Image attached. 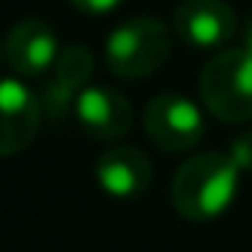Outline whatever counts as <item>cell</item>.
<instances>
[{"instance_id": "3", "label": "cell", "mask_w": 252, "mask_h": 252, "mask_svg": "<svg viewBox=\"0 0 252 252\" xmlns=\"http://www.w3.org/2000/svg\"><path fill=\"white\" fill-rule=\"evenodd\" d=\"M170 56V30L158 18L138 15L112 30L106 41V64L121 79L153 76Z\"/></svg>"}, {"instance_id": "2", "label": "cell", "mask_w": 252, "mask_h": 252, "mask_svg": "<svg viewBox=\"0 0 252 252\" xmlns=\"http://www.w3.org/2000/svg\"><path fill=\"white\" fill-rule=\"evenodd\" d=\"M199 97L205 109L223 124H244L252 118V50L226 47L199 73Z\"/></svg>"}, {"instance_id": "9", "label": "cell", "mask_w": 252, "mask_h": 252, "mask_svg": "<svg viewBox=\"0 0 252 252\" xmlns=\"http://www.w3.org/2000/svg\"><path fill=\"white\" fill-rule=\"evenodd\" d=\"M97 182L115 199H135L153 182V164L150 158L129 144L109 147L100 158H97Z\"/></svg>"}, {"instance_id": "8", "label": "cell", "mask_w": 252, "mask_h": 252, "mask_svg": "<svg viewBox=\"0 0 252 252\" xmlns=\"http://www.w3.org/2000/svg\"><path fill=\"white\" fill-rule=\"evenodd\" d=\"M79 126L97 141H118L132 129V106L118 88L109 85H88L76 103Z\"/></svg>"}, {"instance_id": "5", "label": "cell", "mask_w": 252, "mask_h": 252, "mask_svg": "<svg viewBox=\"0 0 252 252\" xmlns=\"http://www.w3.org/2000/svg\"><path fill=\"white\" fill-rule=\"evenodd\" d=\"M176 35L199 50H217L238 32V15L226 0H182L173 12Z\"/></svg>"}, {"instance_id": "12", "label": "cell", "mask_w": 252, "mask_h": 252, "mask_svg": "<svg viewBox=\"0 0 252 252\" xmlns=\"http://www.w3.org/2000/svg\"><path fill=\"white\" fill-rule=\"evenodd\" d=\"M73 9L79 12H88V15H103V12H112L121 0H67Z\"/></svg>"}, {"instance_id": "6", "label": "cell", "mask_w": 252, "mask_h": 252, "mask_svg": "<svg viewBox=\"0 0 252 252\" xmlns=\"http://www.w3.org/2000/svg\"><path fill=\"white\" fill-rule=\"evenodd\" d=\"M41 118V97H35L21 79H0V158L27 150L38 135Z\"/></svg>"}, {"instance_id": "11", "label": "cell", "mask_w": 252, "mask_h": 252, "mask_svg": "<svg viewBox=\"0 0 252 252\" xmlns=\"http://www.w3.org/2000/svg\"><path fill=\"white\" fill-rule=\"evenodd\" d=\"M229 156L238 161L241 170H252V132L250 135H244V138H238V141L232 144Z\"/></svg>"}, {"instance_id": "7", "label": "cell", "mask_w": 252, "mask_h": 252, "mask_svg": "<svg viewBox=\"0 0 252 252\" xmlns=\"http://www.w3.org/2000/svg\"><path fill=\"white\" fill-rule=\"evenodd\" d=\"M59 35L44 18H24L6 35V62L18 76H41L59 59Z\"/></svg>"}, {"instance_id": "4", "label": "cell", "mask_w": 252, "mask_h": 252, "mask_svg": "<svg viewBox=\"0 0 252 252\" xmlns=\"http://www.w3.org/2000/svg\"><path fill=\"white\" fill-rule=\"evenodd\" d=\"M144 132L158 150L185 153L196 147V141L205 132V124L193 100L176 91H164L144 106Z\"/></svg>"}, {"instance_id": "13", "label": "cell", "mask_w": 252, "mask_h": 252, "mask_svg": "<svg viewBox=\"0 0 252 252\" xmlns=\"http://www.w3.org/2000/svg\"><path fill=\"white\" fill-rule=\"evenodd\" d=\"M244 47L252 50V15L244 21Z\"/></svg>"}, {"instance_id": "14", "label": "cell", "mask_w": 252, "mask_h": 252, "mask_svg": "<svg viewBox=\"0 0 252 252\" xmlns=\"http://www.w3.org/2000/svg\"><path fill=\"white\" fill-rule=\"evenodd\" d=\"M6 62V41H0V64Z\"/></svg>"}, {"instance_id": "1", "label": "cell", "mask_w": 252, "mask_h": 252, "mask_svg": "<svg viewBox=\"0 0 252 252\" xmlns=\"http://www.w3.org/2000/svg\"><path fill=\"white\" fill-rule=\"evenodd\" d=\"M241 182V167L229 153H199L188 158L170 185V202L173 208L193 223H205L220 217Z\"/></svg>"}, {"instance_id": "10", "label": "cell", "mask_w": 252, "mask_h": 252, "mask_svg": "<svg viewBox=\"0 0 252 252\" xmlns=\"http://www.w3.org/2000/svg\"><path fill=\"white\" fill-rule=\"evenodd\" d=\"M94 73V53L85 44H67L62 47L59 59L53 64V79L44 88L41 106L47 118H59L62 121L70 103H76V97L85 91V82Z\"/></svg>"}]
</instances>
